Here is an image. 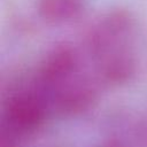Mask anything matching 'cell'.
Listing matches in <instances>:
<instances>
[{
  "label": "cell",
  "mask_w": 147,
  "mask_h": 147,
  "mask_svg": "<svg viewBox=\"0 0 147 147\" xmlns=\"http://www.w3.org/2000/svg\"><path fill=\"white\" fill-rule=\"evenodd\" d=\"M41 107L39 102L30 95L17 96L8 108V117L10 123L17 129H31L36 126L41 118Z\"/></svg>",
  "instance_id": "1"
}]
</instances>
